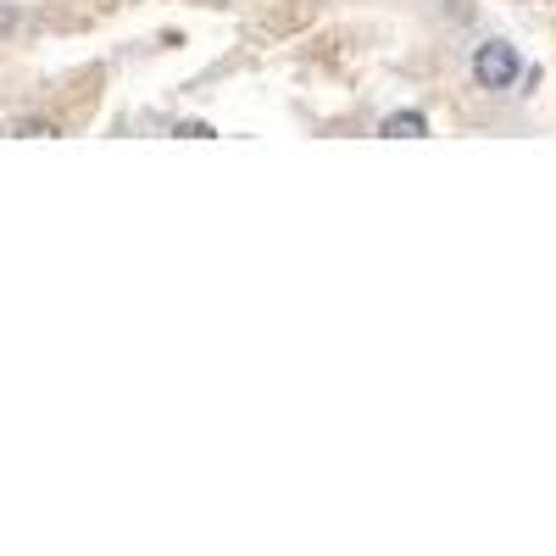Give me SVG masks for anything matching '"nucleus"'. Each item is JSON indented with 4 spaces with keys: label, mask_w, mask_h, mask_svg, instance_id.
<instances>
[{
    "label": "nucleus",
    "mask_w": 556,
    "mask_h": 556,
    "mask_svg": "<svg viewBox=\"0 0 556 556\" xmlns=\"http://www.w3.org/2000/svg\"><path fill=\"white\" fill-rule=\"evenodd\" d=\"M523 73L518 62V45H506V39H484L479 51H473V84L490 89V96H501V89H513Z\"/></svg>",
    "instance_id": "nucleus-1"
},
{
    "label": "nucleus",
    "mask_w": 556,
    "mask_h": 556,
    "mask_svg": "<svg viewBox=\"0 0 556 556\" xmlns=\"http://www.w3.org/2000/svg\"><path fill=\"white\" fill-rule=\"evenodd\" d=\"M424 134H429V117L412 112V106H406V112H390V117L379 123V139H424Z\"/></svg>",
    "instance_id": "nucleus-2"
},
{
    "label": "nucleus",
    "mask_w": 556,
    "mask_h": 556,
    "mask_svg": "<svg viewBox=\"0 0 556 556\" xmlns=\"http://www.w3.org/2000/svg\"><path fill=\"white\" fill-rule=\"evenodd\" d=\"M12 134H17V139H45V134H62V128H56L51 117H17Z\"/></svg>",
    "instance_id": "nucleus-3"
},
{
    "label": "nucleus",
    "mask_w": 556,
    "mask_h": 556,
    "mask_svg": "<svg viewBox=\"0 0 556 556\" xmlns=\"http://www.w3.org/2000/svg\"><path fill=\"white\" fill-rule=\"evenodd\" d=\"M173 134H184V139H212V123H178Z\"/></svg>",
    "instance_id": "nucleus-4"
}]
</instances>
